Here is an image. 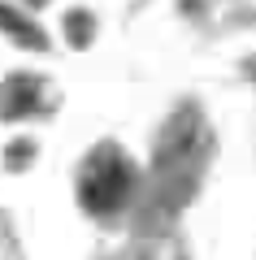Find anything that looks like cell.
<instances>
[{
	"label": "cell",
	"mask_w": 256,
	"mask_h": 260,
	"mask_svg": "<svg viewBox=\"0 0 256 260\" xmlns=\"http://www.w3.org/2000/svg\"><path fill=\"white\" fill-rule=\"evenodd\" d=\"M130 191V165L118 148H100L92 152V160L82 165V178H78V200L82 208L92 213H113V208L126 200Z\"/></svg>",
	"instance_id": "obj_1"
}]
</instances>
